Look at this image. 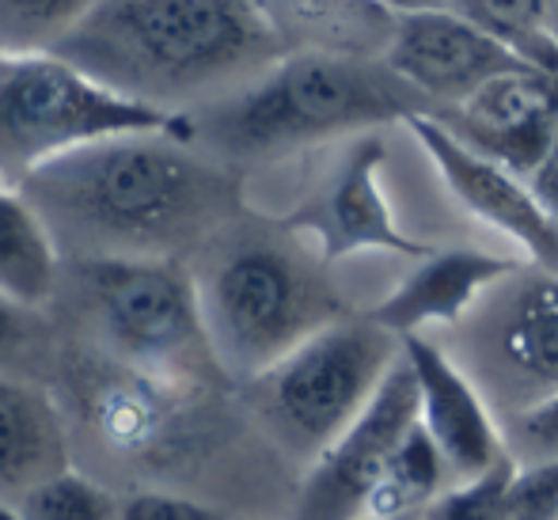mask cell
Returning <instances> with one entry per match:
<instances>
[{
    "instance_id": "cell-15",
    "label": "cell",
    "mask_w": 558,
    "mask_h": 520,
    "mask_svg": "<svg viewBox=\"0 0 558 520\" xmlns=\"http://www.w3.org/2000/svg\"><path fill=\"white\" fill-rule=\"evenodd\" d=\"M521 270V263L483 251H434L388 301H380L368 319L396 338H414L426 327L463 323L494 286Z\"/></svg>"
},
{
    "instance_id": "cell-6",
    "label": "cell",
    "mask_w": 558,
    "mask_h": 520,
    "mask_svg": "<svg viewBox=\"0 0 558 520\" xmlns=\"http://www.w3.org/2000/svg\"><path fill=\"white\" fill-rule=\"evenodd\" d=\"M76 289L114 365L171 388L217 368L198 278L179 258H81Z\"/></svg>"
},
{
    "instance_id": "cell-29",
    "label": "cell",
    "mask_w": 558,
    "mask_h": 520,
    "mask_svg": "<svg viewBox=\"0 0 558 520\" xmlns=\"http://www.w3.org/2000/svg\"><path fill=\"white\" fill-rule=\"evenodd\" d=\"M555 274H558V266H555Z\"/></svg>"
},
{
    "instance_id": "cell-2",
    "label": "cell",
    "mask_w": 558,
    "mask_h": 520,
    "mask_svg": "<svg viewBox=\"0 0 558 520\" xmlns=\"http://www.w3.org/2000/svg\"><path fill=\"white\" fill-rule=\"evenodd\" d=\"M278 35L270 8L243 0H92L58 58L133 104L186 114L183 104L266 65Z\"/></svg>"
},
{
    "instance_id": "cell-7",
    "label": "cell",
    "mask_w": 558,
    "mask_h": 520,
    "mask_svg": "<svg viewBox=\"0 0 558 520\" xmlns=\"http://www.w3.org/2000/svg\"><path fill=\"white\" fill-rule=\"evenodd\" d=\"M122 133H183L191 141V118L133 104L58 53L0 58V168L4 171L23 179L43 164Z\"/></svg>"
},
{
    "instance_id": "cell-20",
    "label": "cell",
    "mask_w": 558,
    "mask_h": 520,
    "mask_svg": "<svg viewBox=\"0 0 558 520\" xmlns=\"http://www.w3.org/2000/svg\"><path fill=\"white\" fill-rule=\"evenodd\" d=\"M92 0H0V58H53Z\"/></svg>"
},
{
    "instance_id": "cell-26",
    "label": "cell",
    "mask_w": 558,
    "mask_h": 520,
    "mask_svg": "<svg viewBox=\"0 0 558 520\" xmlns=\"http://www.w3.org/2000/svg\"><path fill=\"white\" fill-rule=\"evenodd\" d=\"M31 335H35V319H31V309H23L20 301L0 293V373H8L20 353H27Z\"/></svg>"
},
{
    "instance_id": "cell-23",
    "label": "cell",
    "mask_w": 558,
    "mask_h": 520,
    "mask_svg": "<svg viewBox=\"0 0 558 520\" xmlns=\"http://www.w3.org/2000/svg\"><path fill=\"white\" fill-rule=\"evenodd\" d=\"M501 440H506V452L513 456L517 463L558 460V396L524 407V411H517V414H506Z\"/></svg>"
},
{
    "instance_id": "cell-22",
    "label": "cell",
    "mask_w": 558,
    "mask_h": 520,
    "mask_svg": "<svg viewBox=\"0 0 558 520\" xmlns=\"http://www.w3.org/2000/svg\"><path fill=\"white\" fill-rule=\"evenodd\" d=\"M513 475L517 460L506 456L486 475L471 479V483H456L452 491H445L418 520H501V501H506Z\"/></svg>"
},
{
    "instance_id": "cell-19",
    "label": "cell",
    "mask_w": 558,
    "mask_h": 520,
    "mask_svg": "<svg viewBox=\"0 0 558 520\" xmlns=\"http://www.w3.org/2000/svg\"><path fill=\"white\" fill-rule=\"evenodd\" d=\"M448 463L441 460L437 445L422 422L407 433V440L396 448V456L384 468L373 498H368L365 520H407L422 517L445 494Z\"/></svg>"
},
{
    "instance_id": "cell-4",
    "label": "cell",
    "mask_w": 558,
    "mask_h": 520,
    "mask_svg": "<svg viewBox=\"0 0 558 520\" xmlns=\"http://www.w3.org/2000/svg\"><path fill=\"white\" fill-rule=\"evenodd\" d=\"M198 293L217 368L247 384L342 319L324 274L274 240H243L221 251L198 278Z\"/></svg>"
},
{
    "instance_id": "cell-3",
    "label": "cell",
    "mask_w": 558,
    "mask_h": 520,
    "mask_svg": "<svg viewBox=\"0 0 558 520\" xmlns=\"http://www.w3.org/2000/svg\"><path fill=\"white\" fill-rule=\"evenodd\" d=\"M422 99L388 69L338 50H301L278 58L247 88L214 99L191 118V141L228 156H274L388 118L422 114Z\"/></svg>"
},
{
    "instance_id": "cell-9",
    "label": "cell",
    "mask_w": 558,
    "mask_h": 520,
    "mask_svg": "<svg viewBox=\"0 0 558 520\" xmlns=\"http://www.w3.org/2000/svg\"><path fill=\"white\" fill-rule=\"evenodd\" d=\"M380 61L418 99L429 96L452 110L498 76L529 69L513 50H506L452 4L391 8V31Z\"/></svg>"
},
{
    "instance_id": "cell-16",
    "label": "cell",
    "mask_w": 558,
    "mask_h": 520,
    "mask_svg": "<svg viewBox=\"0 0 558 520\" xmlns=\"http://www.w3.org/2000/svg\"><path fill=\"white\" fill-rule=\"evenodd\" d=\"M65 468L58 403L38 384L0 373V501L20 506L38 483Z\"/></svg>"
},
{
    "instance_id": "cell-28",
    "label": "cell",
    "mask_w": 558,
    "mask_h": 520,
    "mask_svg": "<svg viewBox=\"0 0 558 520\" xmlns=\"http://www.w3.org/2000/svg\"><path fill=\"white\" fill-rule=\"evenodd\" d=\"M547 31H551V38H555V46H558V4L547 8Z\"/></svg>"
},
{
    "instance_id": "cell-13",
    "label": "cell",
    "mask_w": 558,
    "mask_h": 520,
    "mask_svg": "<svg viewBox=\"0 0 558 520\" xmlns=\"http://www.w3.org/2000/svg\"><path fill=\"white\" fill-rule=\"evenodd\" d=\"M384 160H388V148L380 137H373V133L357 137L350 153L335 164L319 198L308 209H301L296 225L312 232V240L319 243L327 258H345L357 251H391V255L407 258L434 255L426 243L399 232L380 183Z\"/></svg>"
},
{
    "instance_id": "cell-14",
    "label": "cell",
    "mask_w": 558,
    "mask_h": 520,
    "mask_svg": "<svg viewBox=\"0 0 558 520\" xmlns=\"http://www.w3.org/2000/svg\"><path fill=\"white\" fill-rule=\"evenodd\" d=\"M460 122H445L463 145L490 156L517 179H529L558 133V81L544 73H506L456 107Z\"/></svg>"
},
{
    "instance_id": "cell-17",
    "label": "cell",
    "mask_w": 558,
    "mask_h": 520,
    "mask_svg": "<svg viewBox=\"0 0 558 520\" xmlns=\"http://www.w3.org/2000/svg\"><path fill=\"white\" fill-rule=\"evenodd\" d=\"M92 430L118 456H153L168 437L171 414H179V396L186 388L148 380L133 368L114 365V376H99L88 384Z\"/></svg>"
},
{
    "instance_id": "cell-11",
    "label": "cell",
    "mask_w": 558,
    "mask_h": 520,
    "mask_svg": "<svg viewBox=\"0 0 558 520\" xmlns=\"http://www.w3.org/2000/svg\"><path fill=\"white\" fill-rule=\"evenodd\" d=\"M407 130L418 137V145L426 148V156L445 176L448 191H452L463 206L475 213V217H483L486 225H494L498 232H506L509 240L521 243L539 270H555L558 225L539 209V202L532 198L524 179H517L513 171L494 164L490 156L463 145L445 125L441 114H429V110L411 114L407 118Z\"/></svg>"
},
{
    "instance_id": "cell-10",
    "label": "cell",
    "mask_w": 558,
    "mask_h": 520,
    "mask_svg": "<svg viewBox=\"0 0 558 520\" xmlns=\"http://www.w3.org/2000/svg\"><path fill=\"white\" fill-rule=\"evenodd\" d=\"M414 425H418V384L407 358H399L365 414L308 468L293 520H365L384 468Z\"/></svg>"
},
{
    "instance_id": "cell-8",
    "label": "cell",
    "mask_w": 558,
    "mask_h": 520,
    "mask_svg": "<svg viewBox=\"0 0 558 520\" xmlns=\"http://www.w3.org/2000/svg\"><path fill=\"white\" fill-rule=\"evenodd\" d=\"M463 373L506 414L558 396V274L517 270L463 319Z\"/></svg>"
},
{
    "instance_id": "cell-12",
    "label": "cell",
    "mask_w": 558,
    "mask_h": 520,
    "mask_svg": "<svg viewBox=\"0 0 558 520\" xmlns=\"http://www.w3.org/2000/svg\"><path fill=\"white\" fill-rule=\"evenodd\" d=\"M403 358L418 384V422L448 463V475L471 483L498 468L509 452L475 380L426 335L403 338Z\"/></svg>"
},
{
    "instance_id": "cell-1",
    "label": "cell",
    "mask_w": 558,
    "mask_h": 520,
    "mask_svg": "<svg viewBox=\"0 0 558 520\" xmlns=\"http://www.w3.org/2000/svg\"><path fill=\"white\" fill-rule=\"evenodd\" d=\"M23 198L73 258H179L235 206L183 133H122L27 171Z\"/></svg>"
},
{
    "instance_id": "cell-27",
    "label": "cell",
    "mask_w": 558,
    "mask_h": 520,
    "mask_svg": "<svg viewBox=\"0 0 558 520\" xmlns=\"http://www.w3.org/2000/svg\"><path fill=\"white\" fill-rule=\"evenodd\" d=\"M529 191H532V198L539 202V209L558 225V133H555L551 148H547V156L539 160V168L529 176Z\"/></svg>"
},
{
    "instance_id": "cell-25",
    "label": "cell",
    "mask_w": 558,
    "mask_h": 520,
    "mask_svg": "<svg viewBox=\"0 0 558 520\" xmlns=\"http://www.w3.org/2000/svg\"><path fill=\"white\" fill-rule=\"evenodd\" d=\"M118 520H228V513L175 491H133L118 498Z\"/></svg>"
},
{
    "instance_id": "cell-5",
    "label": "cell",
    "mask_w": 558,
    "mask_h": 520,
    "mask_svg": "<svg viewBox=\"0 0 558 520\" xmlns=\"http://www.w3.org/2000/svg\"><path fill=\"white\" fill-rule=\"evenodd\" d=\"M403 358V338L368 315H342L247 384L251 411L289 456L316 463L365 414Z\"/></svg>"
},
{
    "instance_id": "cell-21",
    "label": "cell",
    "mask_w": 558,
    "mask_h": 520,
    "mask_svg": "<svg viewBox=\"0 0 558 520\" xmlns=\"http://www.w3.org/2000/svg\"><path fill=\"white\" fill-rule=\"evenodd\" d=\"M15 509L23 520H118V494L65 468L38 483Z\"/></svg>"
},
{
    "instance_id": "cell-24",
    "label": "cell",
    "mask_w": 558,
    "mask_h": 520,
    "mask_svg": "<svg viewBox=\"0 0 558 520\" xmlns=\"http://www.w3.org/2000/svg\"><path fill=\"white\" fill-rule=\"evenodd\" d=\"M501 520H558V460L517 463Z\"/></svg>"
},
{
    "instance_id": "cell-18",
    "label": "cell",
    "mask_w": 558,
    "mask_h": 520,
    "mask_svg": "<svg viewBox=\"0 0 558 520\" xmlns=\"http://www.w3.org/2000/svg\"><path fill=\"white\" fill-rule=\"evenodd\" d=\"M61 251L20 186H0V293L43 309L58 293Z\"/></svg>"
}]
</instances>
